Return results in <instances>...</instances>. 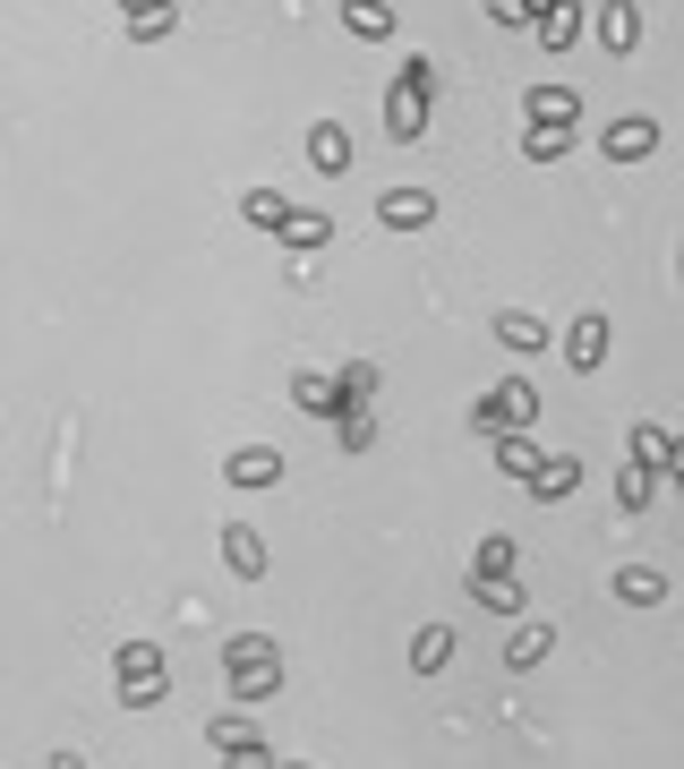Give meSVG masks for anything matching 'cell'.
Listing matches in <instances>:
<instances>
[{
	"mask_svg": "<svg viewBox=\"0 0 684 769\" xmlns=\"http://www.w3.org/2000/svg\"><path fill=\"white\" fill-rule=\"evenodd\" d=\"M223 667L240 675V693H249V702H265V693H274V675H283V659H274V641L249 633V641H231V650H223Z\"/></svg>",
	"mask_w": 684,
	"mask_h": 769,
	"instance_id": "obj_1",
	"label": "cell"
},
{
	"mask_svg": "<svg viewBox=\"0 0 684 769\" xmlns=\"http://www.w3.org/2000/svg\"><path fill=\"white\" fill-rule=\"evenodd\" d=\"M386 128H393V137H420V128H428V61H411V77L386 95Z\"/></svg>",
	"mask_w": 684,
	"mask_h": 769,
	"instance_id": "obj_2",
	"label": "cell"
},
{
	"mask_svg": "<svg viewBox=\"0 0 684 769\" xmlns=\"http://www.w3.org/2000/svg\"><path fill=\"white\" fill-rule=\"evenodd\" d=\"M120 693H129V702H164V650H155V641H129V650H120Z\"/></svg>",
	"mask_w": 684,
	"mask_h": 769,
	"instance_id": "obj_3",
	"label": "cell"
},
{
	"mask_svg": "<svg viewBox=\"0 0 684 769\" xmlns=\"http://www.w3.org/2000/svg\"><path fill=\"white\" fill-rule=\"evenodd\" d=\"M530 128H539L530 155H556V146H565L556 128H573V95H565V86H539V95H530Z\"/></svg>",
	"mask_w": 684,
	"mask_h": 769,
	"instance_id": "obj_4",
	"label": "cell"
},
{
	"mask_svg": "<svg viewBox=\"0 0 684 769\" xmlns=\"http://www.w3.org/2000/svg\"><path fill=\"white\" fill-rule=\"evenodd\" d=\"M565 359H573V368H599V359H608V317L573 325V334H565Z\"/></svg>",
	"mask_w": 684,
	"mask_h": 769,
	"instance_id": "obj_5",
	"label": "cell"
},
{
	"mask_svg": "<svg viewBox=\"0 0 684 769\" xmlns=\"http://www.w3.org/2000/svg\"><path fill=\"white\" fill-rule=\"evenodd\" d=\"M539 411V402H530V393H522V384H496L488 402H480V419H488V428H522V419Z\"/></svg>",
	"mask_w": 684,
	"mask_h": 769,
	"instance_id": "obj_6",
	"label": "cell"
},
{
	"mask_svg": "<svg viewBox=\"0 0 684 769\" xmlns=\"http://www.w3.org/2000/svg\"><path fill=\"white\" fill-rule=\"evenodd\" d=\"M573 480H582V462H573V453H548V462H530V496H565Z\"/></svg>",
	"mask_w": 684,
	"mask_h": 769,
	"instance_id": "obj_7",
	"label": "cell"
},
{
	"mask_svg": "<svg viewBox=\"0 0 684 769\" xmlns=\"http://www.w3.org/2000/svg\"><path fill=\"white\" fill-rule=\"evenodd\" d=\"M308 162H317V171H351V137H343V128H308Z\"/></svg>",
	"mask_w": 684,
	"mask_h": 769,
	"instance_id": "obj_8",
	"label": "cell"
},
{
	"mask_svg": "<svg viewBox=\"0 0 684 769\" xmlns=\"http://www.w3.org/2000/svg\"><path fill=\"white\" fill-rule=\"evenodd\" d=\"M274 480H283V462H274V453H265V445L231 453V487H274Z\"/></svg>",
	"mask_w": 684,
	"mask_h": 769,
	"instance_id": "obj_9",
	"label": "cell"
},
{
	"mask_svg": "<svg viewBox=\"0 0 684 769\" xmlns=\"http://www.w3.org/2000/svg\"><path fill=\"white\" fill-rule=\"evenodd\" d=\"M393 231H420L428 223V189H386V206H377Z\"/></svg>",
	"mask_w": 684,
	"mask_h": 769,
	"instance_id": "obj_10",
	"label": "cell"
},
{
	"mask_svg": "<svg viewBox=\"0 0 684 769\" xmlns=\"http://www.w3.org/2000/svg\"><path fill=\"white\" fill-rule=\"evenodd\" d=\"M573 27H582V18H573V0H548V9H530V34H539V43H573Z\"/></svg>",
	"mask_w": 684,
	"mask_h": 769,
	"instance_id": "obj_11",
	"label": "cell"
},
{
	"mask_svg": "<svg viewBox=\"0 0 684 769\" xmlns=\"http://www.w3.org/2000/svg\"><path fill=\"white\" fill-rule=\"evenodd\" d=\"M223 556H231V573H249V581L265 573V539L257 530H223Z\"/></svg>",
	"mask_w": 684,
	"mask_h": 769,
	"instance_id": "obj_12",
	"label": "cell"
},
{
	"mask_svg": "<svg viewBox=\"0 0 684 769\" xmlns=\"http://www.w3.org/2000/svg\"><path fill=\"white\" fill-rule=\"evenodd\" d=\"M633 34H642V18H633L624 0H608V9H599V43H608V52H624Z\"/></svg>",
	"mask_w": 684,
	"mask_h": 769,
	"instance_id": "obj_13",
	"label": "cell"
},
{
	"mask_svg": "<svg viewBox=\"0 0 684 769\" xmlns=\"http://www.w3.org/2000/svg\"><path fill=\"white\" fill-rule=\"evenodd\" d=\"M651 146H659V128H651V120H617V128H608V155H624V162L651 155Z\"/></svg>",
	"mask_w": 684,
	"mask_h": 769,
	"instance_id": "obj_14",
	"label": "cell"
},
{
	"mask_svg": "<svg viewBox=\"0 0 684 769\" xmlns=\"http://www.w3.org/2000/svg\"><path fill=\"white\" fill-rule=\"evenodd\" d=\"M496 343H505V351H548V334L530 317H496Z\"/></svg>",
	"mask_w": 684,
	"mask_h": 769,
	"instance_id": "obj_15",
	"label": "cell"
},
{
	"mask_svg": "<svg viewBox=\"0 0 684 769\" xmlns=\"http://www.w3.org/2000/svg\"><path fill=\"white\" fill-rule=\"evenodd\" d=\"M343 18H351L359 34H393V9H386V0H343Z\"/></svg>",
	"mask_w": 684,
	"mask_h": 769,
	"instance_id": "obj_16",
	"label": "cell"
},
{
	"mask_svg": "<svg viewBox=\"0 0 684 769\" xmlns=\"http://www.w3.org/2000/svg\"><path fill=\"white\" fill-rule=\"evenodd\" d=\"M283 214H292V206H283V197H274V189H257V197H249V223H265V231H283Z\"/></svg>",
	"mask_w": 684,
	"mask_h": 769,
	"instance_id": "obj_17",
	"label": "cell"
},
{
	"mask_svg": "<svg viewBox=\"0 0 684 769\" xmlns=\"http://www.w3.org/2000/svg\"><path fill=\"white\" fill-rule=\"evenodd\" d=\"M283 240H299V249H317V240H326V223H317V214H283Z\"/></svg>",
	"mask_w": 684,
	"mask_h": 769,
	"instance_id": "obj_18",
	"label": "cell"
},
{
	"mask_svg": "<svg viewBox=\"0 0 684 769\" xmlns=\"http://www.w3.org/2000/svg\"><path fill=\"white\" fill-rule=\"evenodd\" d=\"M445 650H454V633L436 624V633H420V667H445Z\"/></svg>",
	"mask_w": 684,
	"mask_h": 769,
	"instance_id": "obj_19",
	"label": "cell"
},
{
	"mask_svg": "<svg viewBox=\"0 0 684 769\" xmlns=\"http://www.w3.org/2000/svg\"><path fill=\"white\" fill-rule=\"evenodd\" d=\"M539 650H548V633H539V624H530V633H514V650H505V659H514V667H530V659H539Z\"/></svg>",
	"mask_w": 684,
	"mask_h": 769,
	"instance_id": "obj_20",
	"label": "cell"
},
{
	"mask_svg": "<svg viewBox=\"0 0 684 769\" xmlns=\"http://www.w3.org/2000/svg\"><path fill=\"white\" fill-rule=\"evenodd\" d=\"M667 462H676V480H684V436H676V445H667Z\"/></svg>",
	"mask_w": 684,
	"mask_h": 769,
	"instance_id": "obj_21",
	"label": "cell"
},
{
	"mask_svg": "<svg viewBox=\"0 0 684 769\" xmlns=\"http://www.w3.org/2000/svg\"><path fill=\"white\" fill-rule=\"evenodd\" d=\"M676 265H684V256H676Z\"/></svg>",
	"mask_w": 684,
	"mask_h": 769,
	"instance_id": "obj_22",
	"label": "cell"
}]
</instances>
